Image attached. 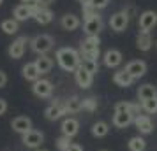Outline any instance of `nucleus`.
Segmentation results:
<instances>
[{
    "label": "nucleus",
    "instance_id": "4c0bfd02",
    "mask_svg": "<svg viewBox=\"0 0 157 151\" xmlns=\"http://www.w3.org/2000/svg\"><path fill=\"white\" fill-rule=\"evenodd\" d=\"M6 111H7V102L4 100V99H0V116L6 114Z\"/></svg>",
    "mask_w": 157,
    "mask_h": 151
},
{
    "label": "nucleus",
    "instance_id": "c9c22d12",
    "mask_svg": "<svg viewBox=\"0 0 157 151\" xmlns=\"http://www.w3.org/2000/svg\"><path fill=\"white\" fill-rule=\"evenodd\" d=\"M90 2H92V5L97 9V11H99V9L108 7V4H109V0H90Z\"/></svg>",
    "mask_w": 157,
    "mask_h": 151
},
{
    "label": "nucleus",
    "instance_id": "4468645a",
    "mask_svg": "<svg viewBox=\"0 0 157 151\" xmlns=\"http://www.w3.org/2000/svg\"><path fill=\"white\" fill-rule=\"evenodd\" d=\"M102 60H104V65H106L108 69H115V67H118L122 63L124 56H122V53L118 49H108L104 53V58Z\"/></svg>",
    "mask_w": 157,
    "mask_h": 151
},
{
    "label": "nucleus",
    "instance_id": "2f4dec72",
    "mask_svg": "<svg viewBox=\"0 0 157 151\" xmlns=\"http://www.w3.org/2000/svg\"><path fill=\"white\" fill-rule=\"evenodd\" d=\"M81 7H83V18H85V21L92 20V18H95V16H99L97 9L92 5V2H86V4H83V5H81Z\"/></svg>",
    "mask_w": 157,
    "mask_h": 151
},
{
    "label": "nucleus",
    "instance_id": "dca6fc26",
    "mask_svg": "<svg viewBox=\"0 0 157 151\" xmlns=\"http://www.w3.org/2000/svg\"><path fill=\"white\" fill-rule=\"evenodd\" d=\"M83 30H85L86 35H99V32L102 30V20H101V16H95L92 20L85 21Z\"/></svg>",
    "mask_w": 157,
    "mask_h": 151
},
{
    "label": "nucleus",
    "instance_id": "72a5a7b5",
    "mask_svg": "<svg viewBox=\"0 0 157 151\" xmlns=\"http://www.w3.org/2000/svg\"><path fill=\"white\" fill-rule=\"evenodd\" d=\"M71 144H72L71 142V137L62 135V137H58V139H57V149L58 151H67Z\"/></svg>",
    "mask_w": 157,
    "mask_h": 151
},
{
    "label": "nucleus",
    "instance_id": "2eb2a0df",
    "mask_svg": "<svg viewBox=\"0 0 157 151\" xmlns=\"http://www.w3.org/2000/svg\"><path fill=\"white\" fill-rule=\"evenodd\" d=\"M134 125L136 128L140 130V134H150L154 130V123L150 120L148 114H140L134 118Z\"/></svg>",
    "mask_w": 157,
    "mask_h": 151
},
{
    "label": "nucleus",
    "instance_id": "7ed1b4c3",
    "mask_svg": "<svg viewBox=\"0 0 157 151\" xmlns=\"http://www.w3.org/2000/svg\"><path fill=\"white\" fill-rule=\"evenodd\" d=\"M30 48H32V51H36L39 56H41V55H46V53L53 48V37L48 35V34L36 35L30 41Z\"/></svg>",
    "mask_w": 157,
    "mask_h": 151
},
{
    "label": "nucleus",
    "instance_id": "a211bd4d",
    "mask_svg": "<svg viewBox=\"0 0 157 151\" xmlns=\"http://www.w3.org/2000/svg\"><path fill=\"white\" fill-rule=\"evenodd\" d=\"M140 111H141V106L134 102H118L115 106V113H131L134 118L140 116Z\"/></svg>",
    "mask_w": 157,
    "mask_h": 151
},
{
    "label": "nucleus",
    "instance_id": "412c9836",
    "mask_svg": "<svg viewBox=\"0 0 157 151\" xmlns=\"http://www.w3.org/2000/svg\"><path fill=\"white\" fill-rule=\"evenodd\" d=\"M23 77L27 81H32V83H36L37 79H41V72H39V69H37V65L36 62L34 63H27V65H23Z\"/></svg>",
    "mask_w": 157,
    "mask_h": 151
},
{
    "label": "nucleus",
    "instance_id": "aec40b11",
    "mask_svg": "<svg viewBox=\"0 0 157 151\" xmlns=\"http://www.w3.org/2000/svg\"><path fill=\"white\" fill-rule=\"evenodd\" d=\"M13 16H14L16 21H27L29 18L34 16V13H32V9H30L29 4H20V5H16V7H14Z\"/></svg>",
    "mask_w": 157,
    "mask_h": 151
},
{
    "label": "nucleus",
    "instance_id": "c85d7f7f",
    "mask_svg": "<svg viewBox=\"0 0 157 151\" xmlns=\"http://www.w3.org/2000/svg\"><path fill=\"white\" fill-rule=\"evenodd\" d=\"M20 21H16L14 18H11V20H6V21H2V25H0V28H2V32L4 34H7V35H13V34H16L18 30H20V25H18Z\"/></svg>",
    "mask_w": 157,
    "mask_h": 151
},
{
    "label": "nucleus",
    "instance_id": "a18cd8bd",
    "mask_svg": "<svg viewBox=\"0 0 157 151\" xmlns=\"http://www.w3.org/2000/svg\"><path fill=\"white\" fill-rule=\"evenodd\" d=\"M99 151H108V149H99Z\"/></svg>",
    "mask_w": 157,
    "mask_h": 151
},
{
    "label": "nucleus",
    "instance_id": "423d86ee",
    "mask_svg": "<svg viewBox=\"0 0 157 151\" xmlns=\"http://www.w3.org/2000/svg\"><path fill=\"white\" fill-rule=\"evenodd\" d=\"M21 141L23 144L27 146V148H32V149H37L41 144H43L44 141V135H43V132H39V130H30V132H27L25 135H21Z\"/></svg>",
    "mask_w": 157,
    "mask_h": 151
},
{
    "label": "nucleus",
    "instance_id": "cd10ccee",
    "mask_svg": "<svg viewBox=\"0 0 157 151\" xmlns=\"http://www.w3.org/2000/svg\"><path fill=\"white\" fill-rule=\"evenodd\" d=\"M127 146H129V151H145L147 149V141L143 137L136 135V137H131L129 139Z\"/></svg>",
    "mask_w": 157,
    "mask_h": 151
},
{
    "label": "nucleus",
    "instance_id": "a878e982",
    "mask_svg": "<svg viewBox=\"0 0 157 151\" xmlns=\"http://www.w3.org/2000/svg\"><path fill=\"white\" fill-rule=\"evenodd\" d=\"M34 18H36V21L39 23V25H48V23H51V20H53V13H51L48 7H41L36 14H34Z\"/></svg>",
    "mask_w": 157,
    "mask_h": 151
},
{
    "label": "nucleus",
    "instance_id": "5701e85b",
    "mask_svg": "<svg viewBox=\"0 0 157 151\" xmlns=\"http://www.w3.org/2000/svg\"><path fill=\"white\" fill-rule=\"evenodd\" d=\"M60 25H62L64 30L72 32V30H76L79 27V18L76 14H65V16H62V20H60Z\"/></svg>",
    "mask_w": 157,
    "mask_h": 151
},
{
    "label": "nucleus",
    "instance_id": "1a4fd4ad",
    "mask_svg": "<svg viewBox=\"0 0 157 151\" xmlns=\"http://www.w3.org/2000/svg\"><path fill=\"white\" fill-rule=\"evenodd\" d=\"M129 25V16L125 14V11H120V13H115L111 18H109V27L115 30V32H124Z\"/></svg>",
    "mask_w": 157,
    "mask_h": 151
},
{
    "label": "nucleus",
    "instance_id": "473e14b6",
    "mask_svg": "<svg viewBox=\"0 0 157 151\" xmlns=\"http://www.w3.org/2000/svg\"><path fill=\"white\" fill-rule=\"evenodd\" d=\"M81 67L85 70H88L90 74H95V72L99 70V63L95 60H81Z\"/></svg>",
    "mask_w": 157,
    "mask_h": 151
},
{
    "label": "nucleus",
    "instance_id": "39448f33",
    "mask_svg": "<svg viewBox=\"0 0 157 151\" xmlns=\"http://www.w3.org/2000/svg\"><path fill=\"white\" fill-rule=\"evenodd\" d=\"M32 92H34V95L39 97V99H48V97H51V93H53V84H51V81H48V79H37L36 83H34V86H32Z\"/></svg>",
    "mask_w": 157,
    "mask_h": 151
},
{
    "label": "nucleus",
    "instance_id": "6ab92c4d",
    "mask_svg": "<svg viewBox=\"0 0 157 151\" xmlns=\"http://www.w3.org/2000/svg\"><path fill=\"white\" fill-rule=\"evenodd\" d=\"M131 123H134V116L131 113H115L113 114V125L117 128H125Z\"/></svg>",
    "mask_w": 157,
    "mask_h": 151
},
{
    "label": "nucleus",
    "instance_id": "9d476101",
    "mask_svg": "<svg viewBox=\"0 0 157 151\" xmlns=\"http://www.w3.org/2000/svg\"><path fill=\"white\" fill-rule=\"evenodd\" d=\"M25 48H27V37H18L16 41H13V44L9 46V56L13 58V60H18V58H21L25 55Z\"/></svg>",
    "mask_w": 157,
    "mask_h": 151
},
{
    "label": "nucleus",
    "instance_id": "4be33fe9",
    "mask_svg": "<svg viewBox=\"0 0 157 151\" xmlns=\"http://www.w3.org/2000/svg\"><path fill=\"white\" fill-rule=\"evenodd\" d=\"M157 97V88L154 84H143V86L138 88V100H148V99H154Z\"/></svg>",
    "mask_w": 157,
    "mask_h": 151
},
{
    "label": "nucleus",
    "instance_id": "ea45409f",
    "mask_svg": "<svg viewBox=\"0 0 157 151\" xmlns=\"http://www.w3.org/2000/svg\"><path fill=\"white\" fill-rule=\"evenodd\" d=\"M37 2H39V5H41V7H48L51 2H55V0H37Z\"/></svg>",
    "mask_w": 157,
    "mask_h": 151
},
{
    "label": "nucleus",
    "instance_id": "c03bdc74",
    "mask_svg": "<svg viewBox=\"0 0 157 151\" xmlns=\"http://www.w3.org/2000/svg\"><path fill=\"white\" fill-rule=\"evenodd\" d=\"M2 2H4V0H0V5H2Z\"/></svg>",
    "mask_w": 157,
    "mask_h": 151
},
{
    "label": "nucleus",
    "instance_id": "393cba45",
    "mask_svg": "<svg viewBox=\"0 0 157 151\" xmlns=\"http://www.w3.org/2000/svg\"><path fill=\"white\" fill-rule=\"evenodd\" d=\"M36 65L41 74H48V72L53 69V60H51L48 55H41V56L36 60Z\"/></svg>",
    "mask_w": 157,
    "mask_h": 151
},
{
    "label": "nucleus",
    "instance_id": "f257e3e1",
    "mask_svg": "<svg viewBox=\"0 0 157 151\" xmlns=\"http://www.w3.org/2000/svg\"><path fill=\"white\" fill-rule=\"evenodd\" d=\"M57 62L62 67V70L74 72L81 65V55L72 48H60L57 51Z\"/></svg>",
    "mask_w": 157,
    "mask_h": 151
},
{
    "label": "nucleus",
    "instance_id": "f8f14e48",
    "mask_svg": "<svg viewBox=\"0 0 157 151\" xmlns=\"http://www.w3.org/2000/svg\"><path fill=\"white\" fill-rule=\"evenodd\" d=\"M157 23V14L154 13V11H145L143 14H140V28H141V32H148L155 27Z\"/></svg>",
    "mask_w": 157,
    "mask_h": 151
},
{
    "label": "nucleus",
    "instance_id": "58836bf2",
    "mask_svg": "<svg viewBox=\"0 0 157 151\" xmlns=\"http://www.w3.org/2000/svg\"><path fill=\"white\" fill-rule=\"evenodd\" d=\"M67 151H83V148L79 146V144H76V142H72L71 146H69V149Z\"/></svg>",
    "mask_w": 157,
    "mask_h": 151
},
{
    "label": "nucleus",
    "instance_id": "6e6552de",
    "mask_svg": "<svg viewBox=\"0 0 157 151\" xmlns=\"http://www.w3.org/2000/svg\"><path fill=\"white\" fill-rule=\"evenodd\" d=\"M11 128L14 130L16 134L25 135L27 132L32 130V120H30L29 116H18V118H14V120L11 121Z\"/></svg>",
    "mask_w": 157,
    "mask_h": 151
},
{
    "label": "nucleus",
    "instance_id": "f3484780",
    "mask_svg": "<svg viewBox=\"0 0 157 151\" xmlns=\"http://www.w3.org/2000/svg\"><path fill=\"white\" fill-rule=\"evenodd\" d=\"M113 83L117 84V86H120V88H127V86H131V84L134 83V77H132V76H131L125 69H124V70L115 72Z\"/></svg>",
    "mask_w": 157,
    "mask_h": 151
},
{
    "label": "nucleus",
    "instance_id": "c756f323",
    "mask_svg": "<svg viewBox=\"0 0 157 151\" xmlns=\"http://www.w3.org/2000/svg\"><path fill=\"white\" fill-rule=\"evenodd\" d=\"M109 132V125L106 121H97L92 125V135L94 137H106Z\"/></svg>",
    "mask_w": 157,
    "mask_h": 151
},
{
    "label": "nucleus",
    "instance_id": "37998d69",
    "mask_svg": "<svg viewBox=\"0 0 157 151\" xmlns=\"http://www.w3.org/2000/svg\"><path fill=\"white\" fill-rule=\"evenodd\" d=\"M37 151H46V149H37Z\"/></svg>",
    "mask_w": 157,
    "mask_h": 151
},
{
    "label": "nucleus",
    "instance_id": "49530a36",
    "mask_svg": "<svg viewBox=\"0 0 157 151\" xmlns=\"http://www.w3.org/2000/svg\"><path fill=\"white\" fill-rule=\"evenodd\" d=\"M155 46H157V44H155Z\"/></svg>",
    "mask_w": 157,
    "mask_h": 151
},
{
    "label": "nucleus",
    "instance_id": "ddd939ff",
    "mask_svg": "<svg viewBox=\"0 0 157 151\" xmlns=\"http://www.w3.org/2000/svg\"><path fill=\"white\" fill-rule=\"evenodd\" d=\"M125 70H127L134 79H140V77L145 76V72H147V63H145L143 60H132V62L127 63Z\"/></svg>",
    "mask_w": 157,
    "mask_h": 151
},
{
    "label": "nucleus",
    "instance_id": "9b49d317",
    "mask_svg": "<svg viewBox=\"0 0 157 151\" xmlns=\"http://www.w3.org/2000/svg\"><path fill=\"white\" fill-rule=\"evenodd\" d=\"M60 130H62V135L72 139L74 135H78V132H79V121L76 118H65L64 121H62Z\"/></svg>",
    "mask_w": 157,
    "mask_h": 151
},
{
    "label": "nucleus",
    "instance_id": "b1692460",
    "mask_svg": "<svg viewBox=\"0 0 157 151\" xmlns=\"http://www.w3.org/2000/svg\"><path fill=\"white\" fill-rule=\"evenodd\" d=\"M152 44H154V41H152V37H150L148 32H140V35H138V39H136L138 49L140 51H148L150 48H152Z\"/></svg>",
    "mask_w": 157,
    "mask_h": 151
},
{
    "label": "nucleus",
    "instance_id": "20e7f679",
    "mask_svg": "<svg viewBox=\"0 0 157 151\" xmlns=\"http://www.w3.org/2000/svg\"><path fill=\"white\" fill-rule=\"evenodd\" d=\"M64 114H67V111H65V104L64 102H53L51 106H48L46 107V111H44V116H46V120H50V121H57V120H60Z\"/></svg>",
    "mask_w": 157,
    "mask_h": 151
},
{
    "label": "nucleus",
    "instance_id": "7c9ffc66",
    "mask_svg": "<svg viewBox=\"0 0 157 151\" xmlns=\"http://www.w3.org/2000/svg\"><path fill=\"white\" fill-rule=\"evenodd\" d=\"M141 109L147 113V114H157V97L141 102Z\"/></svg>",
    "mask_w": 157,
    "mask_h": 151
},
{
    "label": "nucleus",
    "instance_id": "f03ea898",
    "mask_svg": "<svg viewBox=\"0 0 157 151\" xmlns=\"http://www.w3.org/2000/svg\"><path fill=\"white\" fill-rule=\"evenodd\" d=\"M99 35H88L81 42V48H79V55H81V60H95L99 58Z\"/></svg>",
    "mask_w": 157,
    "mask_h": 151
},
{
    "label": "nucleus",
    "instance_id": "a19ab883",
    "mask_svg": "<svg viewBox=\"0 0 157 151\" xmlns=\"http://www.w3.org/2000/svg\"><path fill=\"white\" fill-rule=\"evenodd\" d=\"M78 2H81V5H83V4H86V2H90V0H78Z\"/></svg>",
    "mask_w": 157,
    "mask_h": 151
},
{
    "label": "nucleus",
    "instance_id": "e433bc0d",
    "mask_svg": "<svg viewBox=\"0 0 157 151\" xmlns=\"http://www.w3.org/2000/svg\"><path fill=\"white\" fill-rule=\"evenodd\" d=\"M7 84V74L4 70H0V88H4Z\"/></svg>",
    "mask_w": 157,
    "mask_h": 151
},
{
    "label": "nucleus",
    "instance_id": "0eeeda50",
    "mask_svg": "<svg viewBox=\"0 0 157 151\" xmlns=\"http://www.w3.org/2000/svg\"><path fill=\"white\" fill-rule=\"evenodd\" d=\"M74 79H76V84H78L79 88H83V90H86V88L92 86V81H94V74H90L88 70H85L81 65H79L78 69L74 70Z\"/></svg>",
    "mask_w": 157,
    "mask_h": 151
},
{
    "label": "nucleus",
    "instance_id": "f704fd0d",
    "mask_svg": "<svg viewBox=\"0 0 157 151\" xmlns=\"http://www.w3.org/2000/svg\"><path fill=\"white\" fill-rule=\"evenodd\" d=\"M83 109L85 111H90V113H94L95 109H97V100L95 99H83Z\"/></svg>",
    "mask_w": 157,
    "mask_h": 151
},
{
    "label": "nucleus",
    "instance_id": "bb28decb",
    "mask_svg": "<svg viewBox=\"0 0 157 151\" xmlns=\"http://www.w3.org/2000/svg\"><path fill=\"white\" fill-rule=\"evenodd\" d=\"M65 111L69 113V114H74V113H79L81 109H83V100L78 99V97H71L69 100H65Z\"/></svg>",
    "mask_w": 157,
    "mask_h": 151
},
{
    "label": "nucleus",
    "instance_id": "79ce46f5",
    "mask_svg": "<svg viewBox=\"0 0 157 151\" xmlns=\"http://www.w3.org/2000/svg\"><path fill=\"white\" fill-rule=\"evenodd\" d=\"M23 4H30V2H34V0H21Z\"/></svg>",
    "mask_w": 157,
    "mask_h": 151
}]
</instances>
